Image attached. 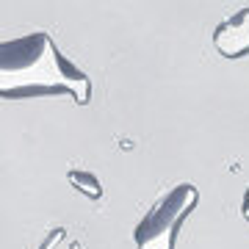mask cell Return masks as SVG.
Listing matches in <instances>:
<instances>
[{
  "label": "cell",
  "mask_w": 249,
  "mask_h": 249,
  "mask_svg": "<svg viewBox=\"0 0 249 249\" xmlns=\"http://www.w3.org/2000/svg\"><path fill=\"white\" fill-rule=\"evenodd\" d=\"M70 94L78 106L91 103V78L55 47L47 31L0 42V97L31 100Z\"/></svg>",
  "instance_id": "cell-1"
},
{
  "label": "cell",
  "mask_w": 249,
  "mask_h": 249,
  "mask_svg": "<svg viewBox=\"0 0 249 249\" xmlns=\"http://www.w3.org/2000/svg\"><path fill=\"white\" fill-rule=\"evenodd\" d=\"M196 202H199V188L194 183H178L175 188H169L142 216V222L136 224V230H133L136 247L139 249H175V238H178L183 222L196 208Z\"/></svg>",
  "instance_id": "cell-2"
},
{
  "label": "cell",
  "mask_w": 249,
  "mask_h": 249,
  "mask_svg": "<svg viewBox=\"0 0 249 249\" xmlns=\"http://www.w3.org/2000/svg\"><path fill=\"white\" fill-rule=\"evenodd\" d=\"M213 47L224 58L249 55V6L219 22L213 31Z\"/></svg>",
  "instance_id": "cell-3"
},
{
  "label": "cell",
  "mask_w": 249,
  "mask_h": 249,
  "mask_svg": "<svg viewBox=\"0 0 249 249\" xmlns=\"http://www.w3.org/2000/svg\"><path fill=\"white\" fill-rule=\"evenodd\" d=\"M70 183L78 188L80 194L91 196V199H100V196H103V183L97 180V175H91V172H86V169H72Z\"/></svg>",
  "instance_id": "cell-4"
},
{
  "label": "cell",
  "mask_w": 249,
  "mask_h": 249,
  "mask_svg": "<svg viewBox=\"0 0 249 249\" xmlns=\"http://www.w3.org/2000/svg\"><path fill=\"white\" fill-rule=\"evenodd\" d=\"M241 216L249 222V186H247V191H244V199H241Z\"/></svg>",
  "instance_id": "cell-5"
}]
</instances>
